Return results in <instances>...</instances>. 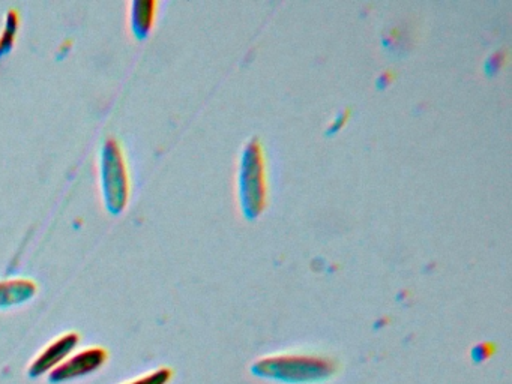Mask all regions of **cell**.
I'll list each match as a JSON object with an SVG mask.
<instances>
[{
    "mask_svg": "<svg viewBox=\"0 0 512 384\" xmlns=\"http://www.w3.org/2000/svg\"><path fill=\"white\" fill-rule=\"evenodd\" d=\"M124 168L119 147L115 143L107 144L106 156H104V179H106L109 206L115 210L124 207L125 197H127V176Z\"/></svg>",
    "mask_w": 512,
    "mask_h": 384,
    "instance_id": "6da1fadb",
    "label": "cell"
},
{
    "mask_svg": "<svg viewBox=\"0 0 512 384\" xmlns=\"http://www.w3.org/2000/svg\"><path fill=\"white\" fill-rule=\"evenodd\" d=\"M311 359H274L266 360L262 363V374L271 375V377H278L281 380H310L311 377H322L323 374H328L329 368H311L307 369V365L313 363Z\"/></svg>",
    "mask_w": 512,
    "mask_h": 384,
    "instance_id": "7a4b0ae2",
    "label": "cell"
}]
</instances>
